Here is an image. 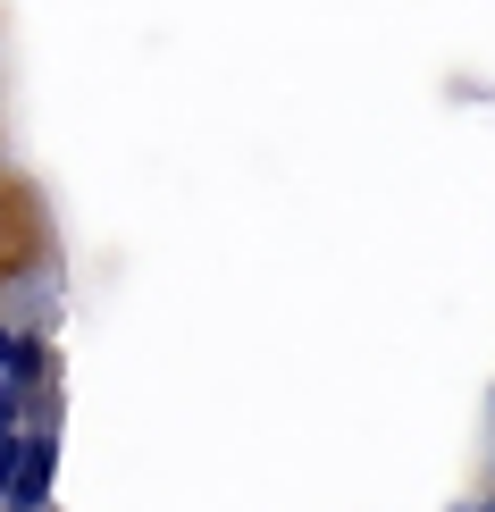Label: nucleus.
<instances>
[{
    "mask_svg": "<svg viewBox=\"0 0 495 512\" xmlns=\"http://www.w3.org/2000/svg\"><path fill=\"white\" fill-rule=\"evenodd\" d=\"M51 479H59V437H51V429H26L17 471H9V487H0V504H9V512H42V504H51Z\"/></svg>",
    "mask_w": 495,
    "mask_h": 512,
    "instance_id": "nucleus-1",
    "label": "nucleus"
},
{
    "mask_svg": "<svg viewBox=\"0 0 495 512\" xmlns=\"http://www.w3.org/2000/svg\"><path fill=\"white\" fill-rule=\"evenodd\" d=\"M0 378H9L17 395H42V387H51V345L26 336V328H9V345H0Z\"/></svg>",
    "mask_w": 495,
    "mask_h": 512,
    "instance_id": "nucleus-2",
    "label": "nucleus"
},
{
    "mask_svg": "<svg viewBox=\"0 0 495 512\" xmlns=\"http://www.w3.org/2000/svg\"><path fill=\"white\" fill-rule=\"evenodd\" d=\"M17 445H26V420H0V487H9V471H17Z\"/></svg>",
    "mask_w": 495,
    "mask_h": 512,
    "instance_id": "nucleus-3",
    "label": "nucleus"
},
{
    "mask_svg": "<svg viewBox=\"0 0 495 512\" xmlns=\"http://www.w3.org/2000/svg\"><path fill=\"white\" fill-rule=\"evenodd\" d=\"M0 420H26V395H17L9 378H0Z\"/></svg>",
    "mask_w": 495,
    "mask_h": 512,
    "instance_id": "nucleus-4",
    "label": "nucleus"
},
{
    "mask_svg": "<svg viewBox=\"0 0 495 512\" xmlns=\"http://www.w3.org/2000/svg\"><path fill=\"white\" fill-rule=\"evenodd\" d=\"M0 345H9V328H0Z\"/></svg>",
    "mask_w": 495,
    "mask_h": 512,
    "instance_id": "nucleus-5",
    "label": "nucleus"
},
{
    "mask_svg": "<svg viewBox=\"0 0 495 512\" xmlns=\"http://www.w3.org/2000/svg\"><path fill=\"white\" fill-rule=\"evenodd\" d=\"M0 512H9V504H0Z\"/></svg>",
    "mask_w": 495,
    "mask_h": 512,
    "instance_id": "nucleus-6",
    "label": "nucleus"
}]
</instances>
